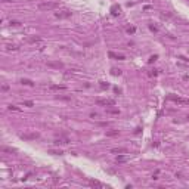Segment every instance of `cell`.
I'll list each match as a JSON object with an SVG mask.
<instances>
[{"mask_svg":"<svg viewBox=\"0 0 189 189\" xmlns=\"http://www.w3.org/2000/svg\"><path fill=\"white\" fill-rule=\"evenodd\" d=\"M58 6H59L58 2H49V0L38 3V9H40V10H53V9H56Z\"/></svg>","mask_w":189,"mask_h":189,"instance_id":"obj_1","label":"cell"},{"mask_svg":"<svg viewBox=\"0 0 189 189\" xmlns=\"http://www.w3.org/2000/svg\"><path fill=\"white\" fill-rule=\"evenodd\" d=\"M167 99L171 101V102H174V103H177V105H189V99L180 98V96H174V94H170Z\"/></svg>","mask_w":189,"mask_h":189,"instance_id":"obj_2","label":"cell"},{"mask_svg":"<svg viewBox=\"0 0 189 189\" xmlns=\"http://www.w3.org/2000/svg\"><path fill=\"white\" fill-rule=\"evenodd\" d=\"M98 105H102V107H114L115 101L114 99H96Z\"/></svg>","mask_w":189,"mask_h":189,"instance_id":"obj_3","label":"cell"},{"mask_svg":"<svg viewBox=\"0 0 189 189\" xmlns=\"http://www.w3.org/2000/svg\"><path fill=\"white\" fill-rule=\"evenodd\" d=\"M55 16H56V18H59V19H65V18H70V16H71V10H68V9L59 10V12H56V13H55Z\"/></svg>","mask_w":189,"mask_h":189,"instance_id":"obj_4","label":"cell"},{"mask_svg":"<svg viewBox=\"0 0 189 189\" xmlns=\"http://www.w3.org/2000/svg\"><path fill=\"white\" fill-rule=\"evenodd\" d=\"M129 160H130V157H129V155H127V154H118V155H117V158H115V161H117V163H118V164L127 163V161H129Z\"/></svg>","mask_w":189,"mask_h":189,"instance_id":"obj_5","label":"cell"},{"mask_svg":"<svg viewBox=\"0 0 189 189\" xmlns=\"http://www.w3.org/2000/svg\"><path fill=\"white\" fill-rule=\"evenodd\" d=\"M49 89H50V90H65V86L64 84H50L49 86Z\"/></svg>","mask_w":189,"mask_h":189,"instance_id":"obj_6","label":"cell"},{"mask_svg":"<svg viewBox=\"0 0 189 189\" xmlns=\"http://www.w3.org/2000/svg\"><path fill=\"white\" fill-rule=\"evenodd\" d=\"M108 56L112 58V59H118V61H123V59H124V55H117V53H114V52H109Z\"/></svg>","mask_w":189,"mask_h":189,"instance_id":"obj_7","label":"cell"},{"mask_svg":"<svg viewBox=\"0 0 189 189\" xmlns=\"http://www.w3.org/2000/svg\"><path fill=\"white\" fill-rule=\"evenodd\" d=\"M111 152L112 154H127V149H124V148H114V149H111Z\"/></svg>","mask_w":189,"mask_h":189,"instance_id":"obj_8","label":"cell"},{"mask_svg":"<svg viewBox=\"0 0 189 189\" xmlns=\"http://www.w3.org/2000/svg\"><path fill=\"white\" fill-rule=\"evenodd\" d=\"M89 185L93 186V188H103V185L101 182H98V180H89Z\"/></svg>","mask_w":189,"mask_h":189,"instance_id":"obj_9","label":"cell"},{"mask_svg":"<svg viewBox=\"0 0 189 189\" xmlns=\"http://www.w3.org/2000/svg\"><path fill=\"white\" fill-rule=\"evenodd\" d=\"M22 139H37L38 137V133H31V135H21Z\"/></svg>","mask_w":189,"mask_h":189,"instance_id":"obj_10","label":"cell"},{"mask_svg":"<svg viewBox=\"0 0 189 189\" xmlns=\"http://www.w3.org/2000/svg\"><path fill=\"white\" fill-rule=\"evenodd\" d=\"M120 6H112V8H111V13H112L114 16H117V15H120Z\"/></svg>","mask_w":189,"mask_h":189,"instance_id":"obj_11","label":"cell"},{"mask_svg":"<svg viewBox=\"0 0 189 189\" xmlns=\"http://www.w3.org/2000/svg\"><path fill=\"white\" fill-rule=\"evenodd\" d=\"M53 143L55 145H66V143H68V139H56Z\"/></svg>","mask_w":189,"mask_h":189,"instance_id":"obj_12","label":"cell"},{"mask_svg":"<svg viewBox=\"0 0 189 189\" xmlns=\"http://www.w3.org/2000/svg\"><path fill=\"white\" fill-rule=\"evenodd\" d=\"M47 66H53V68H62V64L61 62H47Z\"/></svg>","mask_w":189,"mask_h":189,"instance_id":"obj_13","label":"cell"},{"mask_svg":"<svg viewBox=\"0 0 189 189\" xmlns=\"http://www.w3.org/2000/svg\"><path fill=\"white\" fill-rule=\"evenodd\" d=\"M40 40H41V38L38 37V36H36V37H28V38H27V41H28V43H37V41H40Z\"/></svg>","mask_w":189,"mask_h":189,"instance_id":"obj_14","label":"cell"},{"mask_svg":"<svg viewBox=\"0 0 189 189\" xmlns=\"http://www.w3.org/2000/svg\"><path fill=\"white\" fill-rule=\"evenodd\" d=\"M107 114H111V115H118L120 111L118 109H112V108H107Z\"/></svg>","mask_w":189,"mask_h":189,"instance_id":"obj_15","label":"cell"},{"mask_svg":"<svg viewBox=\"0 0 189 189\" xmlns=\"http://www.w3.org/2000/svg\"><path fill=\"white\" fill-rule=\"evenodd\" d=\"M21 84H25V86H34V83H33L31 80H28V78H22V80H21Z\"/></svg>","mask_w":189,"mask_h":189,"instance_id":"obj_16","label":"cell"},{"mask_svg":"<svg viewBox=\"0 0 189 189\" xmlns=\"http://www.w3.org/2000/svg\"><path fill=\"white\" fill-rule=\"evenodd\" d=\"M111 74H112V75H121V70H118V68H112V70H111Z\"/></svg>","mask_w":189,"mask_h":189,"instance_id":"obj_17","label":"cell"},{"mask_svg":"<svg viewBox=\"0 0 189 189\" xmlns=\"http://www.w3.org/2000/svg\"><path fill=\"white\" fill-rule=\"evenodd\" d=\"M6 50H18V46H15V44H8Z\"/></svg>","mask_w":189,"mask_h":189,"instance_id":"obj_18","label":"cell"},{"mask_svg":"<svg viewBox=\"0 0 189 189\" xmlns=\"http://www.w3.org/2000/svg\"><path fill=\"white\" fill-rule=\"evenodd\" d=\"M118 135V130H109L107 131V136H117Z\"/></svg>","mask_w":189,"mask_h":189,"instance_id":"obj_19","label":"cell"},{"mask_svg":"<svg viewBox=\"0 0 189 189\" xmlns=\"http://www.w3.org/2000/svg\"><path fill=\"white\" fill-rule=\"evenodd\" d=\"M13 151H15V149H12V148H6V146L2 148V152H10V154H12Z\"/></svg>","mask_w":189,"mask_h":189,"instance_id":"obj_20","label":"cell"},{"mask_svg":"<svg viewBox=\"0 0 189 189\" xmlns=\"http://www.w3.org/2000/svg\"><path fill=\"white\" fill-rule=\"evenodd\" d=\"M22 105H24V107H34V103H33L31 101H24Z\"/></svg>","mask_w":189,"mask_h":189,"instance_id":"obj_21","label":"cell"},{"mask_svg":"<svg viewBox=\"0 0 189 189\" xmlns=\"http://www.w3.org/2000/svg\"><path fill=\"white\" fill-rule=\"evenodd\" d=\"M10 25H12V27H19L21 22L19 21H10Z\"/></svg>","mask_w":189,"mask_h":189,"instance_id":"obj_22","label":"cell"},{"mask_svg":"<svg viewBox=\"0 0 189 189\" xmlns=\"http://www.w3.org/2000/svg\"><path fill=\"white\" fill-rule=\"evenodd\" d=\"M135 31H136V28H135V27H129V28H127V33H129V34H133Z\"/></svg>","mask_w":189,"mask_h":189,"instance_id":"obj_23","label":"cell"},{"mask_svg":"<svg viewBox=\"0 0 189 189\" xmlns=\"http://www.w3.org/2000/svg\"><path fill=\"white\" fill-rule=\"evenodd\" d=\"M10 111H19V108L18 107H13V105H9V107H8Z\"/></svg>","mask_w":189,"mask_h":189,"instance_id":"obj_24","label":"cell"},{"mask_svg":"<svg viewBox=\"0 0 189 189\" xmlns=\"http://www.w3.org/2000/svg\"><path fill=\"white\" fill-rule=\"evenodd\" d=\"M101 87H102V89H105V87H109V84H108V83H103V81H101Z\"/></svg>","mask_w":189,"mask_h":189,"instance_id":"obj_25","label":"cell"},{"mask_svg":"<svg viewBox=\"0 0 189 189\" xmlns=\"http://www.w3.org/2000/svg\"><path fill=\"white\" fill-rule=\"evenodd\" d=\"M8 89H9V86H8V84H3V86H2V92H6Z\"/></svg>","mask_w":189,"mask_h":189,"instance_id":"obj_26","label":"cell"},{"mask_svg":"<svg viewBox=\"0 0 189 189\" xmlns=\"http://www.w3.org/2000/svg\"><path fill=\"white\" fill-rule=\"evenodd\" d=\"M90 117H92V118H99V114H96V112H93V114H90Z\"/></svg>","mask_w":189,"mask_h":189,"instance_id":"obj_27","label":"cell"},{"mask_svg":"<svg viewBox=\"0 0 189 189\" xmlns=\"http://www.w3.org/2000/svg\"><path fill=\"white\" fill-rule=\"evenodd\" d=\"M155 59H157V55H154V56H151V58H149V62H154Z\"/></svg>","mask_w":189,"mask_h":189,"instance_id":"obj_28","label":"cell"},{"mask_svg":"<svg viewBox=\"0 0 189 189\" xmlns=\"http://www.w3.org/2000/svg\"><path fill=\"white\" fill-rule=\"evenodd\" d=\"M149 28H151V31H154V33H157V31H158V30L155 28V27H152V25H149Z\"/></svg>","mask_w":189,"mask_h":189,"instance_id":"obj_29","label":"cell"},{"mask_svg":"<svg viewBox=\"0 0 189 189\" xmlns=\"http://www.w3.org/2000/svg\"><path fill=\"white\" fill-rule=\"evenodd\" d=\"M49 152H50V154H62L61 151H49Z\"/></svg>","mask_w":189,"mask_h":189,"instance_id":"obj_30","label":"cell"},{"mask_svg":"<svg viewBox=\"0 0 189 189\" xmlns=\"http://www.w3.org/2000/svg\"><path fill=\"white\" fill-rule=\"evenodd\" d=\"M3 2H10V0H3Z\"/></svg>","mask_w":189,"mask_h":189,"instance_id":"obj_31","label":"cell"}]
</instances>
